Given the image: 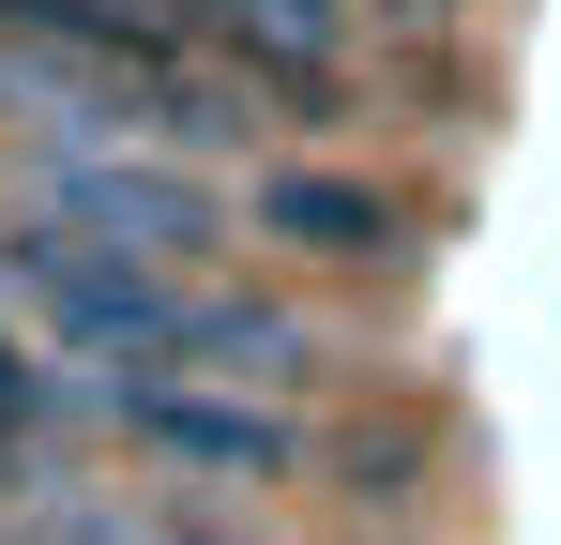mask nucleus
<instances>
[{"instance_id": "nucleus-1", "label": "nucleus", "mask_w": 561, "mask_h": 545, "mask_svg": "<svg viewBox=\"0 0 561 545\" xmlns=\"http://www.w3.org/2000/svg\"><path fill=\"white\" fill-rule=\"evenodd\" d=\"M15 212H46L77 243H137V258H228V228H243V197L168 137H31Z\"/></svg>"}, {"instance_id": "nucleus-2", "label": "nucleus", "mask_w": 561, "mask_h": 545, "mask_svg": "<svg viewBox=\"0 0 561 545\" xmlns=\"http://www.w3.org/2000/svg\"><path fill=\"white\" fill-rule=\"evenodd\" d=\"M106 425L152 454V469L243 485V500H259V485H304V469H319V425H288L259 379H152V363H137V379H106Z\"/></svg>"}, {"instance_id": "nucleus-3", "label": "nucleus", "mask_w": 561, "mask_h": 545, "mask_svg": "<svg viewBox=\"0 0 561 545\" xmlns=\"http://www.w3.org/2000/svg\"><path fill=\"white\" fill-rule=\"evenodd\" d=\"M243 243L319 258V272H379V258H410V212H394V182H365V167H259L243 182Z\"/></svg>"}, {"instance_id": "nucleus-4", "label": "nucleus", "mask_w": 561, "mask_h": 545, "mask_svg": "<svg viewBox=\"0 0 561 545\" xmlns=\"http://www.w3.org/2000/svg\"><path fill=\"white\" fill-rule=\"evenodd\" d=\"M350 15H365V31H394V46H440L470 0H350Z\"/></svg>"}]
</instances>
